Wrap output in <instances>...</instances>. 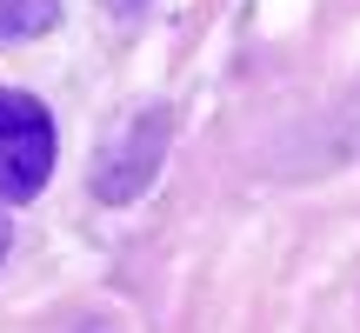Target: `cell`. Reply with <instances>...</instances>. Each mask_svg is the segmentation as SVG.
<instances>
[{
    "label": "cell",
    "mask_w": 360,
    "mask_h": 333,
    "mask_svg": "<svg viewBox=\"0 0 360 333\" xmlns=\"http://www.w3.org/2000/svg\"><path fill=\"white\" fill-rule=\"evenodd\" d=\"M53 174V114L20 87H0V200L20 207Z\"/></svg>",
    "instance_id": "6da1fadb"
},
{
    "label": "cell",
    "mask_w": 360,
    "mask_h": 333,
    "mask_svg": "<svg viewBox=\"0 0 360 333\" xmlns=\"http://www.w3.org/2000/svg\"><path fill=\"white\" fill-rule=\"evenodd\" d=\"M167 133H174L167 107H141V114H134L127 127H120L114 141H107L101 154H94V174H87L94 200H107V207L141 200V193L154 187L160 160H167Z\"/></svg>",
    "instance_id": "7a4b0ae2"
},
{
    "label": "cell",
    "mask_w": 360,
    "mask_h": 333,
    "mask_svg": "<svg viewBox=\"0 0 360 333\" xmlns=\"http://www.w3.org/2000/svg\"><path fill=\"white\" fill-rule=\"evenodd\" d=\"M0 254H7V220H0Z\"/></svg>",
    "instance_id": "5b68a950"
},
{
    "label": "cell",
    "mask_w": 360,
    "mask_h": 333,
    "mask_svg": "<svg viewBox=\"0 0 360 333\" xmlns=\"http://www.w3.org/2000/svg\"><path fill=\"white\" fill-rule=\"evenodd\" d=\"M60 20V0H0V34L7 40H40Z\"/></svg>",
    "instance_id": "3957f363"
},
{
    "label": "cell",
    "mask_w": 360,
    "mask_h": 333,
    "mask_svg": "<svg viewBox=\"0 0 360 333\" xmlns=\"http://www.w3.org/2000/svg\"><path fill=\"white\" fill-rule=\"evenodd\" d=\"M74 333H114V327H101V320H80V327H74Z\"/></svg>",
    "instance_id": "277c9868"
}]
</instances>
